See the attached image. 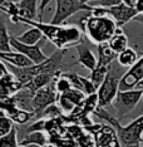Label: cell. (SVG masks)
Returning a JSON list of instances; mask_svg holds the SVG:
<instances>
[{
	"mask_svg": "<svg viewBox=\"0 0 143 147\" xmlns=\"http://www.w3.org/2000/svg\"><path fill=\"white\" fill-rule=\"evenodd\" d=\"M21 23L35 26L43 33L44 38L52 42L59 51H66L68 48H74L78 44L83 43V32L77 25L73 24H63V25H53L45 24L38 20H20Z\"/></svg>",
	"mask_w": 143,
	"mask_h": 147,
	"instance_id": "6da1fadb",
	"label": "cell"
},
{
	"mask_svg": "<svg viewBox=\"0 0 143 147\" xmlns=\"http://www.w3.org/2000/svg\"><path fill=\"white\" fill-rule=\"evenodd\" d=\"M136 10L137 14H143V0H137L136 1V5L133 8Z\"/></svg>",
	"mask_w": 143,
	"mask_h": 147,
	"instance_id": "f1b7e54d",
	"label": "cell"
},
{
	"mask_svg": "<svg viewBox=\"0 0 143 147\" xmlns=\"http://www.w3.org/2000/svg\"><path fill=\"white\" fill-rule=\"evenodd\" d=\"M143 89H131V91H119L117 97L113 101L112 106L115 109V118L121 122V119L124 116H127L129 112H132L138 105V102L142 99Z\"/></svg>",
	"mask_w": 143,
	"mask_h": 147,
	"instance_id": "8992f818",
	"label": "cell"
},
{
	"mask_svg": "<svg viewBox=\"0 0 143 147\" xmlns=\"http://www.w3.org/2000/svg\"><path fill=\"white\" fill-rule=\"evenodd\" d=\"M97 65L99 67H109L114 59H117V54L111 51V48L108 47V43L97 45Z\"/></svg>",
	"mask_w": 143,
	"mask_h": 147,
	"instance_id": "2e32d148",
	"label": "cell"
},
{
	"mask_svg": "<svg viewBox=\"0 0 143 147\" xmlns=\"http://www.w3.org/2000/svg\"><path fill=\"white\" fill-rule=\"evenodd\" d=\"M75 143L78 145V147H95L94 138L91 133L84 132L79 138L75 141Z\"/></svg>",
	"mask_w": 143,
	"mask_h": 147,
	"instance_id": "484cf974",
	"label": "cell"
},
{
	"mask_svg": "<svg viewBox=\"0 0 143 147\" xmlns=\"http://www.w3.org/2000/svg\"><path fill=\"white\" fill-rule=\"evenodd\" d=\"M49 142V136L45 132L38 131V132H32L28 133L23 137V140L19 142L20 146H29V145H36L43 147L44 145Z\"/></svg>",
	"mask_w": 143,
	"mask_h": 147,
	"instance_id": "e0dca14e",
	"label": "cell"
},
{
	"mask_svg": "<svg viewBox=\"0 0 143 147\" xmlns=\"http://www.w3.org/2000/svg\"><path fill=\"white\" fill-rule=\"evenodd\" d=\"M119 4H122V0H99V1L93 3L92 6H98V8H112V6H117Z\"/></svg>",
	"mask_w": 143,
	"mask_h": 147,
	"instance_id": "4316f807",
	"label": "cell"
},
{
	"mask_svg": "<svg viewBox=\"0 0 143 147\" xmlns=\"http://www.w3.org/2000/svg\"><path fill=\"white\" fill-rule=\"evenodd\" d=\"M109 68H111V65L109 67H99V65H97L91 72L89 79H91V82L94 84V87L97 89L99 88V86L103 83V81H104L105 76H107V73L109 72Z\"/></svg>",
	"mask_w": 143,
	"mask_h": 147,
	"instance_id": "d6986e66",
	"label": "cell"
},
{
	"mask_svg": "<svg viewBox=\"0 0 143 147\" xmlns=\"http://www.w3.org/2000/svg\"><path fill=\"white\" fill-rule=\"evenodd\" d=\"M52 0H40V3H39L38 5V11H39V22H43V15H44V10L45 8L49 5V3H50Z\"/></svg>",
	"mask_w": 143,
	"mask_h": 147,
	"instance_id": "83f0119b",
	"label": "cell"
},
{
	"mask_svg": "<svg viewBox=\"0 0 143 147\" xmlns=\"http://www.w3.org/2000/svg\"><path fill=\"white\" fill-rule=\"evenodd\" d=\"M108 47L111 48V51L115 54H119L123 51L128 48V36L124 34L122 28H118L115 34L112 36V39L108 42Z\"/></svg>",
	"mask_w": 143,
	"mask_h": 147,
	"instance_id": "5bb4252c",
	"label": "cell"
},
{
	"mask_svg": "<svg viewBox=\"0 0 143 147\" xmlns=\"http://www.w3.org/2000/svg\"><path fill=\"white\" fill-rule=\"evenodd\" d=\"M122 147H142L141 143H131V145H124Z\"/></svg>",
	"mask_w": 143,
	"mask_h": 147,
	"instance_id": "836d02e7",
	"label": "cell"
},
{
	"mask_svg": "<svg viewBox=\"0 0 143 147\" xmlns=\"http://www.w3.org/2000/svg\"><path fill=\"white\" fill-rule=\"evenodd\" d=\"M92 14L94 15H109L113 20L115 22V24L118 25V28H122L124 24H127L128 22L133 20L137 13L133 8L126 6L124 4H119L117 6H112V8L104 9V8H98V6H93Z\"/></svg>",
	"mask_w": 143,
	"mask_h": 147,
	"instance_id": "52a82bcc",
	"label": "cell"
},
{
	"mask_svg": "<svg viewBox=\"0 0 143 147\" xmlns=\"http://www.w3.org/2000/svg\"><path fill=\"white\" fill-rule=\"evenodd\" d=\"M43 147H55V146H54V145H52V143H49V142H48V143H46V145H44Z\"/></svg>",
	"mask_w": 143,
	"mask_h": 147,
	"instance_id": "d590c367",
	"label": "cell"
},
{
	"mask_svg": "<svg viewBox=\"0 0 143 147\" xmlns=\"http://www.w3.org/2000/svg\"><path fill=\"white\" fill-rule=\"evenodd\" d=\"M79 11L92 13L93 6L82 4L79 0H55V11L50 20V24L63 25L66 19Z\"/></svg>",
	"mask_w": 143,
	"mask_h": 147,
	"instance_id": "5b68a950",
	"label": "cell"
},
{
	"mask_svg": "<svg viewBox=\"0 0 143 147\" xmlns=\"http://www.w3.org/2000/svg\"><path fill=\"white\" fill-rule=\"evenodd\" d=\"M122 76L123 73L119 72V69L114 71L112 67L109 68V72L105 76L104 81L97 89L99 108L105 109V107L112 106L113 101L117 97V93L119 92V81H121Z\"/></svg>",
	"mask_w": 143,
	"mask_h": 147,
	"instance_id": "277c9868",
	"label": "cell"
},
{
	"mask_svg": "<svg viewBox=\"0 0 143 147\" xmlns=\"http://www.w3.org/2000/svg\"><path fill=\"white\" fill-rule=\"evenodd\" d=\"M82 4H87L89 5V3H95V1H99V0H79Z\"/></svg>",
	"mask_w": 143,
	"mask_h": 147,
	"instance_id": "d6a6232c",
	"label": "cell"
},
{
	"mask_svg": "<svg viewBox=\"0 0 143 147\" xmlns=\"http://www.w3.org/2000/svg\"><path fill=\"white\" fill-rule=\"evenodd\" d=\"M18 20H35L38 16V0H20L16 3Z\"/></svg>",
	"mask_w": 143,
	"mask_h": 147,
	"instance_id": "8fae6325",
	"label": "cell"
},
{
	"mask_svg": "<svg viewBox=\"0 0 143 147\" xmlns=\"http://www.w3.org/2000/svg\"><path fill=\"white\" fill-rule=\"evenodd\" d=\"M73 88L72 83L66 78V76L63 73V74H59V77H55L54 78V91L58 93V94H63V93L70 91Z\"/></svg>",
	"mask_w": 143,
	"mask_h": 147,
	"instance_id": "44dd1931",
	"label": "cell"
},
{
	"mask_svg": "<svg viewBox=\"0 0 143 147\" xmlns=\"http://www.w3.org/2000/svg\"><path fill=\"white\" fill-rule=\"evenodd\" d=\"M0 147H19L18 141V128L14 126L8 135L3 136L0 138Z\"/></svg>",
	"mask_w": 143,
	"mask_h": 147,
	"instance_id": "7402d4cb",
	"label": "cell"
},
{
	"mask_svg": "<svg viewBox=\"0 0 143 147\" xmlns=\"http://www.w3.org/2000/svg\"><path fill=\"white\" fill-rule=\"evenodd\" d=\"M10 39H11V36L9 35V32H8L5 23L0 20V53L13 51L11 45H10Z\"/></svg>",
	"mask_w": 143,
	"mask_h": 147,
	"instance_id": "ffe728a7",
	"label": "cell"
},
{
	"mask_svg": "<svg viewBox=\"0 0 143 147\" xmlns=\"http://www.w3.org/2000/svg\"><path fill=\"white\" fill-rule=\"evenodd\" d=\"M142 101H143V94H142Z\"/></svg>",
	"mask_w": 143,
	"mask_h": 147,
	"instance_id": "74e56055",
	"label": "cell"
},
{
	"mask_svg": "<svg viewBox=\"0 0 143 147\" xmlns=\"http://www.w3.org/2000/svg\"><path fill=\"white\" fill-rule=\"evenodd\" d=\"M95 142V147H122L115 133V129L108 125H99L92 133Z\"/></svg>",
	"mask_w": 143,
	"mask_h": 147,
	"instance_id": "30bf717a",
	"label": "cell"
},
{
	"mask_svg": "<svg viewBox=\"0 0 143 147\" xmlns=\"http://www.w3.org/2000/svg\"><path fill=\"white\" fill-rule=\"evenodd\" d=\"M14 38L18 42H20L25 45H36L38 43H40L43 39H44V35H43V33L39 30L38 28L33 26V28L24 32L23 34L16 35V36H14Z\"/></svg>",
	"mask_w": 143,
	"mask_h": 147,
	"instance_id": "9a60e30c",
	"label": "cell"
},
{
	"mask_svg": "<svg viewBox=\"0 0 143 147\" xmlns=\"http://www.w3.org/2000/svg\"><path fill=\"white\" fill-rule=\"evenodd\" d=\"M25 147H40V146H36V145H29V146H25Z\"/></svg>",
	"mask_w": 143,
	"mask_h": 147,
	"instance_id": "8d00e7d4",
	"label": "cell"
},
{
	"mask_svg": "<svg viewBox=\"0 0 143 147\" xmlns=\"http://www.w3.org/2000/svg\"><path fill=\"white\" fill-rule=\"evenodd\" d=\"M34 117L33 112H28L24 109H16L11 116H9V118L13 121V123H18V125H25L26 122H29Z\"/></svg>",
	"mask_w": 143,
	"mask_h": 147,
	"instance_id": "603a6c76",
	"label": "cell"
},
{
	"mask_svg": "<svg viewBox=\"0 0 143 147\" xmlns=\"http://www.w3.org/2000/svg\"><path fill=\"white\" fill-rule=\"evenodd\" d=\"M83 32L93 44H105L112 39L118 29V25L109 15H94L92 13L82 19Z\"/></svg>",
	"mask_w": 143,
	"mask_h": 147,
	"instance_id": "7a4b0ae2",
	"label": "cell"
},
{
	"mask_svg": "<svg viewBox=\"0 0 143 147\" xmlns=\"http://www.w3.org/2000/svg\"><path fill=\"white\" fill-rule=\"evenodd\" d=\"M138 54L137 52L134 51V49L132 48H128L126 49V51H123L122 53H119L117 55V62L119 67H122V68H126V69H129L131 67H133L136 64V62L138 61Z\"/></svg>",
	"mask_w": 143,
	"mask_h": 147,
	"instance_id": "ac0fdd59",
	"label": "cell"
},
{
	"mask_svg": "<svg viewBox=\"0 0 143 147\" xmlns=\"http://www.w3.org/2000/svg\"><path fill=\"white\" fill-rule=\"evenodd\" d=\"M133 20H136V22H138V23H141V24L143 25V14H137L133 18Z\"/></svg>",
	"mask_w": 143,
	"mask_h": 147,
	"instance_id": "1f68e13d",
	"label": "cell"
},
{
	"mask_svg": "<svg viewBox=\"0 0 143 147\" xmlns=\"http://www.w3.org/2000/svg\"><path fill=\"white\" fill-rule=\"evenodd\" d=\"M14 128V123L8 116H6L5 112L0 111V138L3 136L8 135L11 129Z\"/></svg>",
	"mask_w": 143,
	"mask_h": 147,
	"instance_id": "cb8c5ba5",
	"label": "cell"
},
{
	"mask_svg": "<svg viewBox=\"0 0 143 147\" xmlns=\"http://www.w3.org/2000/svg\"><path fill=\"white\" fill-rule=\"evenodd\" d=\"M9 96H10V94H9V92L6 91L4 87L0 86V102H1V101H5L6 98H9Z\"/></svg>",
	"mask_w": 143,
	"mask_h": 147,
	"instance_id": "f546056e",
	"label": "cell"
},
{
	"mask_svg": "<svg viewBox=\"0 0 143 147\" xmlns=\"http://www.w3.org/2000/svg\"><path fill=\"white\" fill-rule=\"evenodd\" d=\"M94 115L104 119L107 123H109V126L115 129V133L122 146L131 145V143H141L143 141V115L137 117L127 126H122L121 122L104 108H97Z\"/></svg>",
	"mask_w": 143,
	"mask_h": 147,
	"instance_id": "3957f363",
	"label": "cell"
},
{
	"mask_svg": "<svg viewBox=\"0 0 143 147\" xmlns=\"http://www.w3.org/2000/svg\"><path fill=\"white\" fill-rule=\"evenodd\" d=\"M79 81H81V84H82V89H83V93L85 96H91V94H94L97 93V88L94 87V84L91 82L89 78H85L83 76H79Z\"/></svg>",
	"mask_w": 143,
	"mask_h": 147,
	"instance_id": "d4e9b609",
	"label": "cell"
},
{
	"mask_svg": "<svg viewBox=\"0 0 143 147\" xmlns=\"http://www.w3.org/2000/svg\"><path fill=\"white\" fill-rule=\"evenodd\" d=\"M56 101H58V93L54 91V87L46 86V87H43V88L38 89L33 94V101H32L34 117L39 118L42 112L45 108H48L49 106L55 105Z\"/></svg>",
	"mask_w": 143,
	"mask_h": 147,
	"instance_id": "ba28073f",
	"label": "cell"
},
{
	"mask_svg": "<svg viewBox=\"0 0 143 147\" xmlns=\"http://www.w3.org/2000/svg\"><path fill=\"white\" fill-rule=\"evenodd\" d=\"M136 1L137 0H122V4H124L126 6H129V8H134Z\"/></svg>",
	"mask_w": 143,
	"mask_h": 147,
	"instance_id": "4dcf8cb0",
	"label": "cell"
},
{
	"mask_svg": "<svg viewBox=\"0 0 143 147\" xmlns=\"http://www.w3.org/2000/svg\"><path fill=\"white\" fill-rule=\"evenodd\" d=\"M136 88H138V89H143V79H142V81L138 83V84H137V87H136Z\"/></svg>",
	"mask_w": 143,
	"mask_h": 147,
	"instance_id": "e575fe53",
	"label": "cell"
},
{
	"mask_svg": "<svg viewBox=\"0 0 143 147\" xmlns=\"http://www.w3.org/2000/svg\"><path fill=\"white\" fill-rule=\"evenodd\" d=\"M74 48L78 53V59L75 62V64H81L92 72L97 67V57L93 54V52L89 49V47H87L84 43H81Z\"/></svg>",
	"mask_w": 143,
	"mask_h": 147,
	"instance_id": "7c38bea8",
	"label": "cell"
},
{
	"mask_svg": "<svg viewBox=\"0 0 143 147\" xmlns=\"http://www.w3.org/2000/svg\"><path fill=\"white\" fill-rule=\"evenodd\" d=\"M0 59H1V61H4L6 64L16 67V68H26V67L34 65L28 58H26V57H24L23 54L15 52V51L0 53Z\"/></svg>",
	"mask_w": 143,
	"mask_h": 147,
	"instance_id": "4fadbf2b",
	"label": "cell"
},
{
	"mask_svg": "<svg viewBox=\"0 0 143 147\" xmlns=\"http://www.w3.org/2000/svg\"><path fill=\"white\" fill-rule=\"evenodd\" d=\"M10 45H11V49L18 53H20L24 57L30 61L33 64L38 65V64H42L44 63L49 57H46L44 53H43V49H42V43H38L36 45H25L23 43L18 42L14 36H11L10 39Z\"/></svg>",
	"mask_w": 143,
	"mask_h": 147,
	"instance_id": "9c48e42d",
	"label": "cell"
}]
</instances>
